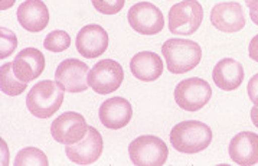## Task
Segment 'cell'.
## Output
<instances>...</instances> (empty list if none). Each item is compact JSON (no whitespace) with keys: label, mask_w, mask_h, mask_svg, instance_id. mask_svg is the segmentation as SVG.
Segmentation results:
<instances>
[{"label":"cell","mask_w":258,"mask_h":166,"mask_svg":"<svg viewBox=\"0 0 258 166\" xmlns=\"http://www.w3.org/2000/svg\"><path fill=\"white\" fill-rule=\"evenodd\" d=\"M124 80L123 67L113 60L97 63L88 74V84L95 93L110 94L117 91Z\"/></svg>","instance_id":"obj_7"},{"label":"cell","mask_w":258,"mask_h":166,"mask_svg":"<svg viewBox=\"0 0 258 166\" xmlns=\"http://www.w3.org/2000/svg\"><path fill=\"white\" fill-rule=\"evenodd\" d=\"M128 153L136 166H162L167 160L169 149L156 136H140L130 143Z\"/></svg>","instance_id":"obj_5"},{"label":"cell","mask_w":258,"mask_h":166,"mask_svg":"<svg viewBox=\"0 0 258 166\" xmlns=\"http://www.w3.org/2000/svg\"><path fill=\"white\" fill-rule=\"evenodd\" d=\"M211 97V85L198 77L182 80L175 88L176 103L186 112H199L209 103Z\"/></svg>","instance_id":"obj_6"},{"label":"cell","mask_w":258,"mask_h":166,"mask_svg":"<svg viewBox=\"0 0 258 166\" xmlns=\"http://www.w3.org/2000/svg\"><path fill=\"white\" fill-rule=\"evenodd\" d=\"M88 132L84 116L74 112H67L56 117L51 125L52 137L62 145L78 143Z\"/></svg>","instance_id":"obj_9"},{"label":"cell","mask_w":258,"mask_h":166,"mask_svg":"<svg viewBox=\"0 0 258 166\" xmlns=\"http://www.w3.org/2000/svg\"><path fill=\"white\" fill-rule=\"evenodd\" d=\"M0 38H2V51H0V58L5 60L11 55L12 52L15 51V48L18 46V39H16V35L11 32L9 29H5L2 28L0 31Z\"/></svg>","instance_id":"obj_24"},{"label":"cell","mask_w":258,"mask_h":166,"mask_svg":"<svg viewBox=\"0 0 258 166\" xmlns=\"http://www.w3.org/2000/svg\"><path fill=\"white\" fill-rule=\"evenodd\" d=\"M28 87V83L22 81L13 71V63L5 64L0 68V88L6 95H19Z\"/></svg>","instance_id":"obj_20"},{"label":"cell","mask_w":258,"mask_h":166,"mask_svg":"<svg viewBox=\"0 0 258 166\" xmlns=\"http://www.w3.org/2000/svg\"><path fill=\"white\" fill-rule=\"evenodd\" d=\"M65 153L77 165H91L103 153V137L95 127H88L87 135L78 143L67 145Z\"/></svg>","instance_id":"obj_11"},{"label":"cell","mask_w":258,"mask_h":166,"mask_svg":"<svg viewBox=\"0 0 258 166\" xmlns=\"http://www.w3.org/2000/svg\"><path fill=\"white\" fill-rule=\"evenodd\" d=\"M127 18L133 31L142 35H157L165 28V18L160 9L149 2H139L133 5Z\"/></svg>","instance_id":"obj_8"},{"label":"cell","mask_w":258,"mask_h":166,"mask_svg":"<svg viewBox=\"0 0 258 166\" xmlns=\"http://www.w3.org/2000/svg\"><path fill=\"white\" fill-rule=\"evenodd\" d=\"M15 3V0H2V9H9L12 5Z\"/></svg>","instance_id":"obj_29"},{"label":"cell","mask_w":258,"mask_h":166,"mask_svg":"<svg viewBox=\"0 0 258 166\" xmlns=\"http://www.w3.org/2000/svg\"><path fill=\"white\" fill-rule=\"evenodd\" d=\"M70 45H71V38H70V35L65 31L51 32V33L45 38V41H43L45 49H48V51L51 52H56V53L68 49Z\"/></svg>","instance_id":"obj_22"},{"label":"cell","mask_w":258,"mask_h":166,"mask_svg":"<svg viewBox=\"0 0 258 166\" xmlns=\"http://www.w3.org/2000/svg\"><path fill=\"white\" fill-rule=\"evenodd\" d=\"M251 120L255 127H258V105H254L252 110H251Z\"/></svg>","instance_id":"obj_28"},{"label":"cell","mask_w":258,"mask_h":166,"mask_svg":"<svg viewBox=\"0 0 258 166\" xmlns=\"http://www.w3.org/2000/svg\"><path fill=\"white\" fill-rule=\"evenodd\" d=\"M229 156L232 162L241 166L258 163V135L252 132H241L229 142Z\"/></svg>","instance_id":"obj_15"},{"label":"cell","mask_w":258,"mask_h":166,"mask_svg":"<svg viewBox=\"0 0 258 166\" xmlns=\"http://www.w3.org/2000/svg\"><path fill=\"white\" fill-rule=\"evenodd\" d=\"M46 155L36 147H25L16 155L15 166H48Z\"/></svg>","instance_id":"obj_21"},{"label":"cell","mask_w":258,"mask_h":166,"mask_svg":"<svg viewBox=\"0 0 258 166\" xmlns=\"http://www.w3.org/2000/svg\"><path fill=\"white\" fill-rule=\"evenodd\" d=\"M212 80L218 88L224 91L237 90L244 81V68L235 60L224 58L215 65L212 71Z\"/></svg>","instance_id":"obj_19"},{"label":"cell","mask_w":258,"mask_h":166,"mask_svg":"<svg viewBox=\"0 0 258 166\" xmlns=\"http://www.w3.org/2000/svg\"><path fill=\"white\" fill-rule=\"evenodd\" d=\"M18 22L26 31L41 32L49 23V11L42 0H26L18 8Z\"/></svg>","instance_id":"obj_17"},{"label":"cell","mask_w":258,"mask_h":166,"mask_svg":"<svg viewBox=\"0 0 258 166\" xmlns=\"http://www.w3.org/2000/svg\"><path fill=\"white\" fill-rule=\"evenodd\" d=\"M77 51L88 60L101 57L108 48V35L100 25H87L78 32L75 39Z\"/></svg>","instance_id":"obj_12"},{"label":"cell","mask_w":258,"mask_h":166,"mask_svg":"<svg viewBox=\"0 0 258 166\" xmlns=\"http://www.w3.org/2000/svg\"><path fill=\"white\" fill-rule=\"evenodd\" d=\"M43 70H45V57L36 48L22 49L13 61V71L16 77L25 83L39 78Z\"/></svg>","instance_id":"obj_16"},{"label":"cell","mask_w":258,"mask_h":166,"mask_svg":"<svg viewBox=\"0 0 258 166\" xmlns=\"http://www.w3.org/2000/svg\"><path fill=\"white\" fill-rule=\"evenodd\" d=\"M212 142V130L205 123L198 120L182 122L172 129L170 143L177 152L198 153L205 150Z\"/></svg>","instance_id":"obj_2"},{"label":"cell","mask_w":258,"mask_h":166,"mask_svg":"<svg viewBox=\"0 0 258 166\" xmlns=\"http://www.w3.org/2000/svg\"><path fill=\"white\" fill-rule=\"evenodd\" d=\"M204 21V9L198 0H182L169 11V31L173 35H192Z\"/></svg>","instance_id":"obj_4"},{"label":"cell","mask_w":258,"mask_h":166,"mask_svg":"<svg viewBox=\"0 0 258 166\" xmlns=\"http://www.w3.org/2000/svg\"><path fill=\"white\" fill-rule=\"evenodd\" d=\"M95 11L103 15H115L124 8L125 0H91Z\"/></svg>","instance_id":"obj_23"},{"label":"cell","mask_w":258,"mask_h":166,"mask_svg":"<svg viewBox=\"0 0 258 166\" xmlns=\"http://www.w3.org/2000/svg\"><path fill=\"white\" fill-rule=\"evenodd\" d=\"M248 53H249V58L257 61L258 63V35L254 36L251 42H249V46H248Z\"/></svg>","instance_id":"obj_27"},{"label":"cell","mask_w":258,"mask_h":166,"mask_svg":"<svg viewBox=\"0 0 258 166\" xmlns=\"http://www.w3.org/2000/svg\"><path fill=\"white\" fill-rule=\"evenodd\" d=\"M211 23L218 31L234 33L245 26V16L241 5L237 2L218 3L211 12Z\"/></svg>","instance_id":"obj_13"},{"label":"cell","mask_w":258,"mask_h":166,"mask_svg":"<svg viewBox=\"0 0 258 166\" xmlns=\"http://www.w3.org/2000/svg\"><path fill=\"white\" fill-rule=\"evenodd\" d=\"M88 70V65L80 60H65L58 65L55 71V81L61 84L63 90L68 93H83L90 87Z\"/></svg>","instance_id":"obj_10"},{"label":"cell","mask_w":258,"mask_h":166,"mask_svg":"<svg viewBox=\"0 0 258 166\" xmlns=\"http://www.w3.org/2000/svg\"><path fill=\"white\" fill-rule=\"evenodd\" d=\"M63 87L56 81H39L33 85L26 97V105L32 116L48 119L61 108L63 101Z\"/></svg>","instance_id":"obj_3"},{"label":"cell","mask_w":258,"mask_h":166,"mask_svg":"<svg viewBox=\"0 0 258 166\" xmlns=\"http://www.w3.org/2000/svg\"><path fill=\"white\" fill-rule=\"evenodd\" d=\"M248 97L252 103L258 105V74H255L249 81H248Z\"/></svg>","instance_id":"obj_25"},{"label":"cell","mask_w":258,"mask_h":166,"mask_svg":"<svg viewBox=\"0 0 258 166\" xmlns=\"http://www.w3.org/2000/svg\"><path fill=\"white\" fill-rule=\"evenodd\" d=\"M162 52L166 60V67L172 74L192 71L199 65L202 58V49L197 42L182 38L167 39L162 46Z\"/></svg>","instance_id":"obj_1"},{"label":"cell","mask_w":258,"mask_h":166,"mask_svg":"<svg viewBox=\"0 0 258 166\" xmlns=\"http://www.w3.org/2000/svg\"><path fill=\"white\" fill-rule=\"evenodd\" d=\"M130 71L140 81H156L163 74V61L155 52H139L130 61Z\"/></svg>","instance_id":"obj_18"},{"label":"cell","mask_w":258,"mask_h":166,"mask_svg":"<svg viewBox=\"0 0 258 166\" xmlns=\"http://www.w3.org/2000/svg\"><path fill=\"white\" fill-rule=\"evenodd\" d=\"M132 116H133L132 104L123 97H113L104 101L98 112L100 122L107 129H111V130H118V129L125 127L130 123Z\"/></svg>","instance_id":"obj_14"},{"label":"cell","mask_w":258,"mask_h":166,"mask_svg":"<svg viewBox=\"0 0 258 166\" xmlns=\"http://www.w3.org/2000/svg\"><path fill=\"white\" fill-rule=\"evenodd\" d=\"M248 9H249V18L255 25H258V0H245Z\"/></svg>","instance_id":"obj_26"}]
</instances>
